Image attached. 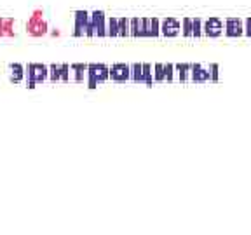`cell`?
Wrapping results in <instances>:
<instances>
[{
	"label": "cell",
	"mask_w": 251,
	"mask_h": 235,
	"mask_svg": "<svg viewBox=\"0 0 251 235\" xmlns=\"http://www.w3.org/2000/svg\"><path fill=\"white\" fill-rule=\"evenodd\" d=\"M244 33V21L241 18H227L225 19V35L227 37H241Z\"/></svg>",
	"instance_id": "obj_5"
},
{
	"label": "cell",
	"mask_w": 251,
	"mask_h": 235,
	"mask_svg": "<svg viewBox=\"0 0 251 235\" xmlns=\"http://www.w3.org/2000/svg\"><path fill=\"white\" fill-rule=\"evenodd\" d=\"M190 75H192L194 82H208V80H211V72L202 65H192Z\"/></svg>",
	"instance_id": "obj_13"
},
{
	"label": "cell",
	"mask_w": 251,
	"mask_h": 235,
	"mask_svg": "<svg viewBox=\"0 0 251 235\" xmlns=\"http://www.w3.org/2000/svg\"><path fill=\"white\" fill-rule=\"evenodd\" d=\"M202 33H204V23H202V19H199V18H194L192 35H194V37H201Z\"/></svg>",
	"instance_id": "obj_21"
},
{
	"label": "cell",
	"mask_w": 251,
	"mask_h": 235,
	"mask_svg": "<svg viewBox=\"0 0 251 235\" xmlns=\"http://www.w3.org/2000/svg\"><path fill=\"white\" fill-rule=\"evenodd\" d=\"M161 33V21L157 18H133L131 35L134 37H157Z\"/></svg>",
	"instance_id": "obj_1"
},
{
	"label": "cell",
	"mask_w": 251,
	"mask_h": 235,
	"mask_svg": "<svg viewBox=\"0 0 251 235\" xmlns=\"http://www.w3.org/2000/svg\"><path fill=\"white\" fill-rule=\"evenodd\" d=\"M209 70H211V80H218V73H216L218 66L216 65H211V66H209Z\"/></svg>",
	"instance_id": "obj_25"
},
{
	"label": "cell",
	"mask_w": 251,
	"mask_h": 235,
	"mask_svg": "<svg viewBox=\"0 0 251 235\" xmlns=\"http://www.w3.org/2000/svg\"><path fill=\"white\" fill-rule=\"evenodd\" d=\"M181 30V23L176 18H166L161 23V33L164 37H176Z\"/></svg>",
	"instance_id": "obj_10"
},
{
	"label": "cell",
	"mask_w": 251,
	"mask_h": 235,
	"mask_svg": "<svg viewBox=\"0 0 251 235\" xmlns=\"http://www.w3.org/2000/svg\"><path fill=\"white\" fill-rule=\"evenodd\" d=\"M49 73L53 82H68L70 80V66L68 65H53L49 66Z\"/></svg>",
	"instance_id": "obj_11"
},
{
	"label": "cell",
	"mask_w": 251,
	"mask_h": 235,
	"mask_svg": "<svg viewBox=\"0 0 251 235\" xmlns=\"http://www.w3.org/2000/svg\"><path fill=\"white\" fill-rule=\"evenodd\" d=\"M108 35H112V37L119 35V18H110L108 19Z\"/></svg>",
	"instance_id": "obj_22"
},
{
	"label": "cell",
	"mask_w": 251,
	"mask_h": 235,
	"mask_svg": "<svg viewBox=\"0 0 251 235\" xmlns=\"http://www.w3.org/2000/svg\"><path fill=\"white\" fill-rule=\"evenodd\" d=\"M25 68H23V66L21 65H11V80H13V82H19L21 78H23V75H25Z\"/></svg>",
	"instance_id": "obj_17"
},
{
	"label": "cell",
	"mask_w": 251,
	"mask_h": 235,
	"mask_svg": "<svg viewBox=\"0 0 251 235\" xmlns=\"http://www.w3.org/2000/svg\"><path fill=\"white\" fill-rule=\"evenodd\" d=\"M131 78L134 82H143V65L131 66Z\"/></svg>",
	"instance_id": "obj_18"
},
{
	"label": "cell",
	"mask_w": 251,
	"mask_h": 235,
	"mask_svg": "<svg viewBox=\"0 0 251 235\" xmlns=\"http://www.w3.org/2000/svg\"><path fill=\"white\" fill-rule=\"evenodd\" d=\"M176 66L173 65H155L154 66V80L157 82H171L173 80V70H175Z\"/></svg>",
	"instance_id": "obj_12"
},
{
	"label": "cell",
	"mask_w": 251,
	"mask_h": 235,
	"mask_svg": "<svg viewBox=\"0 0 251 235\" xmlns=\"http://www.w3.org/2000/svg\"><path fill=\"white\" fill-rule=\"evenodd\" d=\"M91 30L92 35H98V37H103L107 35V18H105L103 13H92L91 14Z\"/></svg>",
	"instance_id": "obj_8"
},
{
	"label": "cell",
	"mask_w": 251,
	"mask_h": 235,
	"mask_svg": "<svg viewBox=\"0 0 251 235\" xmlns=\"http://www.w3.org/2000/svg\"><path fill=\"white\" fill-rule=\"evenodd\" d=\"M181 30H183L185 37H194L192 30H194V18H185L183 23H181Z\"/></svg>",
	"instance_id": "obj_19"
},
{
	"label": "cell",
	"mask_w": 251,
	"mask_h": 235,
	"mask_svg": "<svg viewBox=\"0 0 251 235\" xmlns=\"http://www.w3.org/2000/svg\"><path fill=\"white\" fill-rule=\"evenodd\" d=\"M119 35H122V37L131 35V19L119 18Z\"/></svg>",
	"instance_id": "obj_16"
},
{
	"label": "cell",
	"mask_w": 251,
	"mask_h": 235,
	"mask_svg": "<svg viewBox=\"0 0 251 235\" xmlns=\"http://www.w3.org/2000/svg\"><path fill=\"white\" fill-rule=\"evenodd\" d=\"M244 33H246L248 37H251V18H248L246 21H244Z\"/></svg>",
	"instance_id": "obj_24"
},
{
	"label": "cell",
	"mask_w": 251,
	"mask_h": 235,
	"mask_svg": "<svg viewBox=\"0 0 251 235\" xmlns=\"http://www.w3.org/2000/svg\"><path fill=\"white\" fill-rule=\"evenodd\" d=\"M49 26H47V21L44 18V13H42L40 9H35L30 19L26 21V32L32 35V37H42V35H46Z\"/></svg>",
	"instance_id": "obj_2"
},
{
	"label": "cell",
	"mask_w": 251,
	"mask_h": 235,
	"mask_svg": "<svg viewBox=\"0 0 251 235\" xmlns=\"http://www.w3.org/2000/svg\"><path fill=\"white\" fill-rule=\"evenodd\" d=\"M110 77V68L105 65H88V84L89 87H96Z\"/></svg>",
	"instance_id": "obj_4"
},
{
	"label": "cell",
	"mask_w": 251,
	"mask_h": 235,
	"mask_svg": "<svg viewBox=\"0 0 251 235\" xmlns=\"http://www.w3.org/2000/svg\"><path fill=\"white\" fill-rule=\"evenodd\" d=\"M176 70H178V75H180V80L187 82L188 73H190V70H192V65H176Z\"/></svg>",
	"instance_id": "obj_20"
},
{
	"label": "cell",
	"mask_w": 251,
	"mask_h": 235,
	"mask_svg": "<svg viewBox=\"0 0 251 235\" xmlns=\"http://www.w3.org/2000/svg\"><path fill=\"white\" fill-rule=\"evenodd\" d=\"M152 70L150 65H143V82H146L148 86H150L152 82H154V78H152V75H154V72Z\"/></svg>",
	"instance_id": "obj_23"
},
{
	"label": "cell",
	"mask_w": 251,
	"mask_h": 235,
	"mask_svg": "<svg viewBox=\"0 0 251 235\" xmlns=\"http://www.w3.org/2000/svg\"><path fill=\"white\" fill-rule=\"evenodd\" d=\"M70 73H73L72 80H75V82H84V78H88V65H72Z\"/></svg>",
	"instance_id": "obj_15"
},
{
	"label": "cell",
	"mask_w": 251,
	"mask_h": 235,
	"mask_svg": "<svg viewBox=\"0 0 251 235\" xmlns=\"http://www.w3.org/2000/svg\"><path fill=\"white\" fill-rule=\"evenodd\" d=\"M82 33L92 35V30H91V16H89L88 13L77 11V13H75V35H82Z\"/></svg>",
	"instance_id": "obj_6"
},
{
	"label": "cell",
	"mask_w": 251,
	"mask_h": 235,
	"mask_svg": "<svg viewBox=\"0 0 251 235\" xmlns=\"http://www.w3.org/2000/svg\"><path fill=\"white\" fill-rule=\"evenodd\" d=\"M14 19L13 18H0V37H14Z\"/></svg>",
	"instance_id": "obj_14"
},
{
	"label": "cell",
	"mask_w": 251,
	"mask_h": 235,
	"mask_svg": "<svg viewBox=\"0 0 251 235\" xmlns=\"http://www.w3.org/2000/svg\"><path fill=\"white\" fill-rule=\"evenodd\" d=\"M225 30V25L220 18H209L208 21H204V35L208 37H220Z\"/></svg>",
	"instance_id": "obj_9"
},
{
	"label": "cell",
	"mask_w": 251,
	"mask_h": 235,
	"mask_svg": "<svg viewBox=\"0 0 251 235\" xmlns=\"http://www.w3.org/2000/svg\"><path fill=\"white\" fill-rule=\"evenodd\" d=\"M25 75L28 78L30 87H34L35 84L44 82L47 77H49V66L40 65V63H32L25 68Z\"/></svg>",
	"instance_id": "obj_3"
},
{
	"label": "cell",
	"mask_w": 251,
	"mask_h": 235,
	"mask_svg": "<svg viewBox=\"0 0 251 235\" xmlns=\"http://www.w3.org/2000/svg\"><path fill=\"white\" fill-rule=\"evenodd\" d=\"M110 78L115 82H126L131 78V66L124 65V63H117V65L110 66Z\"/></svg>",
	"instance_id": "obj_7"
}]
</instances>
